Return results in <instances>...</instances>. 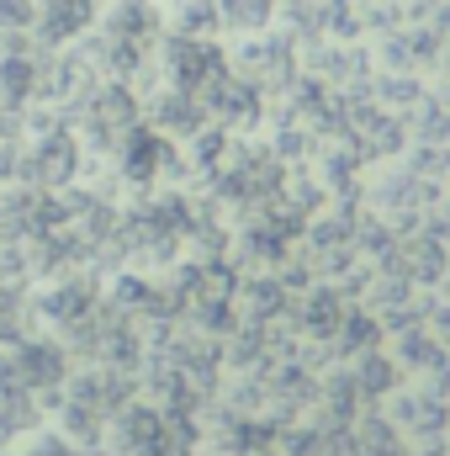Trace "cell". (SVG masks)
I'll return each instance as SVG.
<instances>
[{"label":"cell","instance_id":"cell-3","mask_svg":"<svg viewBox=\"0 0 450 456\" xmlns=\"http://www.w3.org/2000/svg\"><path fill=\"white\" fill-rule=\"evenodd\" d=\"M165 69H170V86L186 91V96H207L218 80H228V59L207 43V37H170L165 43Z\"/></svg>","mask_w":450,"mask_h":456},{"label":"cell","instance_id":"cell-10","mask_svg":"<svg viewBox=\"0 0 450 456\" xmlns=\"http://www.w3.org/2000/svg\"><path fill=\"white\" fill-rule=\"evenodd\" d=\"M0 456H16V452H0Z\"/></svg>","mask_w":450,"mask_h":456},{"label":"cell","instance_id":"cell-9","mask_svg":"<svg viewBox=\"0 0 450 456\" xmlns=\"http://www.w3.org/2000/svg\"><path fill=\"white\" fill-rule=\"evenodd\" d=\"M218 16L233 21V27H260V21L270 16V0H223V5H218Z\"/></svg>","mask_w":450,"mask_h":456},{"label":"cell","instance_id":"cell-8","mask_svg":"<svg viewBox=\"0 0 450 456\" xmlns=\"http://www.w3.org/2000/svg\"><path fill=\"white\" fill-rule=\"evenodd\" d=\"M37 0H0V37H32Z\"/></svg>","mask_w":450,"mask_h":456},{"label":"cell","instance_id":"cell-4","mask_svg":"<svg viewBox=\"0 0 450 456\" xmlns=\"http://www.w3.org/2000/svg\"><path fill=\"white\" fill-rule=\"evenodd\" d=\"M101 21V0H37V21L32 37L43 48H75L80 37H91Z\"/></svg>","mask_w":450,"mask_h":456},{"label":"cell","instance_id":"cell-1","mask_svg":"<svg viewBox=\"0 0 450 456\" xmlns=\"http://www.w3.org/2000/svg\"><path fill=\"white\" fill-rule=\"evenodd\" d=\"M75 133L85 149H117L133 127H138V102L122 80H96L80 102H75Z\"/></svg>","mask_w":450,"mask_h":456},{"label":"cell","instance_id":"cell-6","mask_svg":"<svg viewBox=\"0 0 450 456\" xmlns=\"http://www.w3.org/2000/svg\"><path fill=\"white\" fill-rule=\"evenodd\" d=\"M91 303H96V297H91V281H75V276H69V281H53V287H48V297L37 303V314H48V319H59V324H80V319L91 314Z\"/></svg>","mask_w":450,"mask_h":456},{"label":"cell","instance_id":"cell-7","mask_svg":"<svg viewBox=\"0 0 450 456\" xmlns=\"http://www.w3.org/2000/svg\"><path fill=\"white\" fill-rule=\"evenodd\" d=\"M21 324H27V292H21V287H11V281H0V345L27 340V335H21Z\"/></svg>","mask_w":450,"mask_h":456},{"label":"cell","instance_id":"cell-5","mask_svg":"<svg viewBox=\"0 0 450 456\" xmlns=\"http://www.w3.org/2000/svg\"><path fill=\"white\" fill-rule=\"evenodd\" d=\"M170 159V143H165V133L159 127H133L122 143H117V165H122V181H133V186H149L154 175H159V165Z\"/></svg>","mask_w":450,"mask_h":456},{"label":"cell","instance_id":"cell-2","mask_svg":"<svg viewBox=\"0 0 450 456\" xmlns=\"http://www.w3.org/2000/svg\"><path fill=\"white\" fill-rule=\"evenodd\" d=\"M64 371H69L64 345H53V340H16L11 355H0V387L32 393V398L48 393V387H59Z\"/></svg>","mask_w":450,"mask_h":456}]
</instances>
